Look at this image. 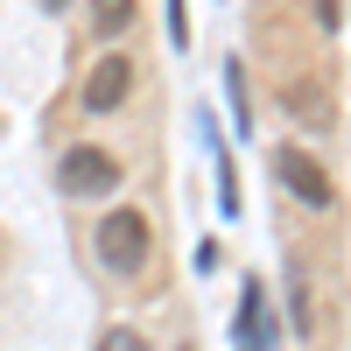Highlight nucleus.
Segmentation results:
<instances>
[{"instance_id":"nucleus-1","label":"nucleus","mask_w":351,"mask_h":351,"mask_svg":"<svg viewBox=\"0 0 351 351\" xmlns=\"http://www.w3.org/2000/svg\"><path fill=\"white\" fill-rule=\"evenodd\" d=\"M148 253H155V232H148V211H134V204H120V211H112V218H99V260H106V274L134 281L141 267H148Z\"/></svg>"},{"instance_id":"nucleus-2","label":"nucleus","mask_w":351,"mask_h":351,"mask_svg":"<svg viewBox=\"0 0 351 351\" xmlns=\"http://www.w3.org/2000/svg\"><path fill=\"white\" fill-rule=\"evenodd\" d=\"M120 176H127V162L112 155V148L77 141V148H64V162H56V190H64V197H112Z\"/></svg>"},{"instance_id":"nucleus-3","label":"nucleus","mask_w":351,"mask_h":351,"mask_svg":"<svg viewBox=\"0 0 351 351\" xmlns=\"http://www.w3.org/2000/svg\"><path fill=\"white\" fill-rule=\"evenodd\" d=\"M134 92V64H127V49H106L92 77H84V112H120Z\"/></svg>"},{"instance_id":"nucleus-4","label":"nucleus","mask_w":351,"mask_h":351,"mask_svg":"<svg viewBox=\"0 0 351 351\" xmlns=\"http://www.w3.org/2000/svg\"><path fill=\"white\" fill-rule=\"evenodd\" d=\"M274 183H281L288 197H302L309 211H324V204H330V176L316 169L309 148H281V155H274Z\"/></svg>"},{"instance_id":"nucleus-5","label":"nucleus","mask_w":351,"mask_h":351,"mask_svg":"<svg viewBox=\"0 0 351 351\" xmlns=\"http://www.w3.org/2000/svg\"><path fill=\"white\" fill-rule=\"evenodd\" d=\"M134 21V0H92V28H99V36L112 43V36H120V28Z\"/></svg>"},{"instance_id":"nucleus-6","label":"nucleus","mask_w":351,"mask_h":351,"mask_svg":"<svg viewBox=\"0 0 351 351\" xmlns=\"http://www.w3.org/2000/svg\"><path fill=\"white\" fill-rule=\"evenodd\" d=\"M99 351H148V337H141L134 324H112V330L99 337Z\"/></svg>"}]
</instances>
